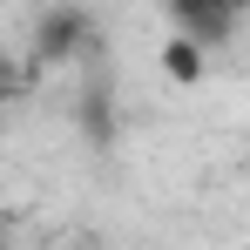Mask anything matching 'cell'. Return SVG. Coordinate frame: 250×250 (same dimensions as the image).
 <instances>
[{
	"label": "cell",
	"mask_w": 250,
	"mask_h": 250,
	"mask_svg": "<svg viewBox=\"0 0 250 250\" xmlns=\"http://www.w3.org/2000/svg\"><path fill=\"white\" fill-rule=\"evenodd\" d=\"M95 47V21H88L75 0H47L41 21H34V54L41 61H75Z\"/></svg>",
	"instance_id": "1"
},
{
	"label": "cell",
	"mask_w": 250,
	"mask_h": 250,
	"mask_svg": "<svg viewBox=\"0 0 250 250\" xmlns=\"http://www.w3.org/2000/svg\"><path fill=\"white\" fill-rule=\"evenodd\" d=\"M163 7H169V27L189 34V41H203V47H223L237 34V21H244L237 0H163Z\"/></svg>",
	"instance_id": "2"
},
{
	"label": "cell",
	"mask_w": 250,
	"mask_h": 250,
	"mask_svg": "<svg viewBox=\"0 0 250 250\" xmlns=\"http://www.w3.org/2000/svg\"><path fill=\"white\" fill-rule=\"evenodd\" d=\"M156 68H163V82L196 88V82L209 75V47H203V41H189V34H169V41L156 47Z\"/></svg>",
	"instance_id": "3"
},
{
	"label": "cell",
	"mask_w": 250,
	"mask_h": 250,
	"mask_svg": "<svg viewBox=\"0 0 250 250\" xmlns=\"http://www.w3.org/2000/svg\"><path fill=\"white\" fill-rule=\"evenodd\" d=\"M75 122H82L88 149H108V142H115V95H108V82H88V88H82Z\"/></svg>",
	"instance_id": "4"
},
{
	"label": "cell",
	"mask_w": 250,
	"mask_h": 250,
	"mask_svg": "<svg viewBox=\"0 0 250 250\" xmlns=\"http://www.w3.org/2000/svg\"><path fill=\"white\" fill-rule=\"evenodd\" d=\"M68 250H95V244H68Z\"/></svg>",
	"instance_id": "5"
},
{
	"label": "cell",
	"mask_w": 250,
	"mask_h": 250,
	"mask_svg": "<svg viewBox=\"0 0 250 250\" xmlns=\"http://www.w3.org/2000/svg\"><path fill=\"white\" fill-rule=\"evenodd\" d=\"M237 7H244V14H250V0H237Z\"/></svg>",
	"instance_id": "6"
}]
</instances>
